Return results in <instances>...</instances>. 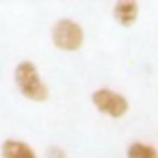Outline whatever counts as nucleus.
<instances>
[{
	"mask_svg": "<svg viewBox=\"0 0 158 158\" xmlns=\"http://www.w3.org/2000/svg\"><path fill=\"white\" fill-rule=\"evenodd\" d=\"M15 84L19 91L34 102H45L48 99V88L43 82V78L34 61L23 60L15 67Z\"/></svg>",
	"mask_w": 158,
	"mask_h": 158,
	"instance_id": "f257e3e1",
	"label": "nucleus"
},
{
	"mask_svg": "<svg viewBox=\"0 0 158 158\" xmlns=\"http://www.w3.org/2000/svg\"><path fill=\"white\" fill-rule=\"evenodd\" d=\"M52 41L60 50L74 52L84 43V30L71 19H60L52 28Z\"/></svg>",
	"mask_w": 158,
	"mask_h": 158,
	"instance_id": "f03ea898",
	"label": "nucleus"
},
{
	"mask_svg": "<svg viewBox=\"0 0 158 158\" xmlns=\"http://www.w3.org/2000/svg\"><path fill=\"white\" fill-rule=\"evenodd\" d=\"M91 102L95 104V108L99 112H102L104 115H108L112 119H119L128 112V101L121 93L108 89V88H101V89L93 91Z\"/></svg>",
	"mask_w": 158,
	"mask_h": 158,
	"instance_id": "7ed1b4c3",
	"label": "nucleus"
},
{
	"mask_svg": "<svg viewBox=\"0 0 158 158\" xmlns=\"http://www.w3.org/2000/svg\"><path fill=\"white\" fill-rule=\"evenodd\" d=\"M138 13H139V6L134 0H121L114 6V17L125 28L132 26L138 21Z\"/></svg>",
	"mask_w": 158,
	"mask_h": 158,
	"instance_id": "20e7f679",
	"label": "nucleus"
},
{
	"mask_svg": "<svg viewBox=\"0 0 158 158\" xmlns=\"http://www.w3.org/2000/svg\"><path fill=\"white\" fill-rule=\"evenodd\" d=\"M2 158H37L35 151L21 139H6L0 147Z\"/></svg>",
	"mask_w": 158,
	"mask_h": 158,
	"instance_id": "39448f33",
	"label": "nucleus"
},
{
	"mask_svg": "<svg viewBox=\"0 0 158 158\" xmlns=\"http://www.w3.org/2000/svg\"><path fill=\"white\" fill-rule=\"evenodd\" d=\"M127 158H158V151L149 143L134 141L127 149Z\"/></svg>",
	"mask_w": 158,
	"mask_h": 158,
	"instance_id": "423d86ee",
	"label": "nucleus"
},
{
	"mask_svg": "<svg viewBox=\"0 0 158 158\" xmlns=\"http://www.w3.org/2000/svg\"><path fill=\"white\" fill-rule=\"evenodd\" d=\"M47 156H48V158H67L65 151L60 149V147H50L48 152H47Z\"/></svg>",
	"mask_w": 158,
	"mask_h": 158,
	"instance_id": "0eeeda50",
	"label": "nucleus"
}]
</instances>
